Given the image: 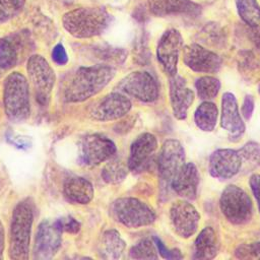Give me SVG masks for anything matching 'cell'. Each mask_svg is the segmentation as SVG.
Here are the masks:
<instances>
[{"label":"cell","mask_w":260,"mask_h":260,"mask_svg":"<svg viewBox=\"0 0 260 260\" xmlns=\"http://www.w3.org/2000/svg\"><path fill=\"white\" fill-rule=\"evenodd\" d=\"M114 67L96 64L76 69L67 79L62 89L66 103H81L99 93L114 78Z\"/></svg>","instance_id":"cell-1"},{"label":"cell","mask_w":260,"mask_h":260,"mask_svg":"<svg viewBox=\"0 0 260 260\" xmlns=\"http://www.w3.org/2000/svg\"><path fill=\"white\" fill-rule=\"evenodd\" d=\"M34 213L35 206L30 198L19 201L12 211L9 232V258L12 260L29 258Z\"/></svg>","instance_id":"cell-2"},{"label":"cell","mask_w":260,"mask_h":260,"mask_svg":"<svg viewBox=\"0 0 260 260\" xmlns=\"http://www.w3.org/2000/svg\"><path fill=\"white\" fill-rule=\"evenodd\" d=\"M112 21L105 7H80L62 16L65 30L77 39H88L103 34Z\"/></svg>","instance_id":"cell-3"},{"label":"cell","mask_w":260,"mask_h":260,"mask_svg":"<svg viewBox=\"0 0 260 260\" xmlns=\"http://www.w3.org/2000/svg\"><path fill=\"white\" fill-rule=\"evenodd\" d=\"M3 104L5 114L10 121L20 123L29 118V86L25 76L20 72H12L5 78Z\"/></svg>","instance_id":"cell-4"},{"label":"cell","mask_w":260,"mask_h":260,"mask_svg":"<svg viewBox=\"0 0 260 260\" xmlns=\"http://www.w3.org/2000/svg\"><path fill=\"white\" fill-rule=\"evenodd\" d=\"M111 214L116 221L129 229L149 225L155 220L154 210L134 197L116 199L111 205Z\"/></svg>","instance_id":"cell-5"},{"label":"cell","mask_w":260,"mask_h":260,"mask_svg":"<svg viewBox=\"0 0 260 260\" xmlns=\"http://www.w3.org/2000/svg\"><path fill=\"white\" fill-rule=\"evenodd\" d=\"M219 207L224 217L233 224H246L252 218V200L239 186L229 185L223 189L219 198Z\"/></svg>","instance_id":"cell-6"},{"label":"cell","mask_w":260,"mask_h":260,"mask_svg":"<svg viewBox=\"0 0 260 260\" xmlns=\"http://www.w3.org/2000/svg\"><path fill=\"white\" fill-rule=\"evenodd\" d=\"M28 77L32 83L37 103L42 107L50 104L56 76L48 61L41 55L29 57L26 65Z\"/></svg>","instance_id":"cell-7"},{"label":"cell","mask_w":260,"mask_h":260,"mask_svg":"<svg viewBox=\"0 0 260 260\" xmlns=\"http://www.w3.org/2000/svg\"><path fill=\"white\" fill-rule=\"evenodd\" d=\"M185 165V150L177 139H168L161 145L157 156V173L161 189L168 192L177 174Z\"/></svg>","instance_id":"cell-8"},{"label":"cell","mask_w":260,"mask_h":260,"mask_svg":"<svg viewBox=\"0 0 260 260\" xmlns=\"http://www.w3.org/2000/svg\"><path fill=\"white\" fill-rule=\"evenodd\" d=\"M114 89L143 103H152L158 98L157 82L146 71L129 73L118 82Z\"/></svg>","instance_id":"cell-9"},{"label":"cell","mask_w":260,"mask_h":260,"mask_svg":"<svg viewBox=\"0 0 260 260\" xmlns=\"http://www.w3.org/2000/svg\"><path fill=\"white\" fill-rule=\"evenodd\" d=\"M80 164L85 166H98L115 155L116 144L103 134H89L81 139L79 146Z\"/></svg>","instance_id":"cell-10"},{"label":"cell","mask_w":260,"mask_h":260,"mask_svg":"<svg viewBox=\"0 0 260 260\" xmlns=\"http://www.w3.org/2000/svg\"><path fill=\"white\" fill-rule=\"evenodd\" d=\"M62 230L57 221L43 220L37 229L34 240V259L49 260L59 251L62 243Z\"/></svg>","instance_id":"cell-11"},{"label":"cell","mask_w":260,"mask_h":260,"mask_svg":"<svg viewBox=\"0 0 260 260\" xmlns=\"http://www.w3.org/2000/svg\"><path fill=\"white\" fill-rule=\"evenodd\" d=\"M132 104L129 98L118 91L113 90L98 102L89 109V117L95 121L106 122L118 120L126 116L131 110Z\"/></svg>","instance_id":"cell-12"},{"label":"cell","mask_w":260,"mask_h":260,"mask_svg":"<svg viewBox=\"0 0 260 260\" xmlns=\"http://www.w3.org/2000/svg\"><path fill=\"white\" fill-rule=\"evenodd\" d=\"M182 47L183 38L176 28L167 29L158 40L156 57L164 71L169 76L177 74L179 55Z\"/></svg>","instance_id":"cell-13"},{"label":"cell","mask_w":260,"mask_h":260,"mask_svg":"<svg viewBox=\"0 0 260 260\" xmlns=\"http://www.w3.org/2000/svg\"><path fill=\"white\" fill-rule=\"evenodd\" d=\"M170 219L174 232L180 238L188 239L196 233L200 214L190 202L177 200L171 205Z\"/></svg>","instance_id":"cell-14"},{"label":"cell","mask_w":260,"mask_h":260,"mask_svg":"<svg viewBox=\"0 0 260 260\" xmlns=\"http://www.w3.org/2000/svg\"><path fill=\"white\" fill-rule=\"evenodd\" d=\"M156 148L157 140L153 134L145 132L138 135L130 146L127 161L128 170L133 174H140L146 171L151 164Z\"/></svg>","instance_id":"cell-15"},{"label":"cell","mask_w":260,"mask_h":260,"mask_svg":"<svg viewBox=\"0 0 260 260\" xmlns=\"http://www.w3.org/2000/svg\"><path fill=\"white\" fill-rule=\"evenodd\" d=\"M183 61L191 70L202 73H216L222 64L216 53L195 43L183 48Z\"/></svg>","instance_id":"cell-16"},{"label":"cell","mask_w":260,"mask_h":260,"mask_svg":"<svg viewBox=\"0 0 260 260\" xmlns=\"http://www.w3.org/2000/svg\"><path fill=\"white\" fill-rule=\"evenodd\" d=\"M241 166L242 162L238 150L219 148L211 153L208 170L213 178L228 180L241 171Z\"/></svg>","instance_id":"cell-17"},{"label":"cell","mask_w":260,"mask_h":260,"mask_svg":"<svg viewBox=\"0 0 260 260\" xmlns=\"http://www.w3.org/2000/svg\"><path fill=\"white\" fill-rule=\"evenodd\" d=\"M220 126L229 132L232 141H238L245 132V124L240 115L236 96L232 92H224L222 95Z\"/></svg>","instance_id":"cell-18"},{"label":"cell","mask_w":260,"mask_h":260,"mask_svg":"<svg viewBox=\"0 0 260 260\" xmlns=\"http://www.w3.org/2000/svg\"><path fill=\"white\" fill-rule=\"evenodd\" d=\"M193 101L194 91L187 86L185 78L178 74L170 76V103L174 117L185 120Z\"/></svg>","instance_id":"cell-19"},{"label":"cell","mask_w":260,"mask_h":260,"mask_svg":"<svg viewBox=\"0 0 260 260\" xmlns=\"http://www.w3.org/2000/svg\"><path fill=\"white\" fill-rule=\"evenodd\" d=\"M149 12L155 16L189 15L197 16L201 7L191 0H148Z\"/></svg>","instance_id":"cell-20"},{"label":"cell","mask_w":260,"mask_h":260,"mask_svg":"<svg viewBox=\"0 0 260 260\" xmlns=\"http://www.w3.org/2000/svg\"><path fill=\"white\" fill-rule=\"evenodd\" d=\"M199 184V173L193 162H187L177 174L171 184V190L177 195L188 200H194L197 197Z\"/></svg>","instance_id":"cell-21"},{"label":"cell","mask_w":260,"mask_h":260,"mask_svg":"<svg viewBox=\"0 0 260 260\" xmlns=\"http://www.w3.org/2000/svg\"><path fill=\"white\" fill-rule=\"evenodd\" d=\"M92 184L82 177H70L63 185V195L67 201L74 204H87L93 198Z\"/></svg>","instance_id":"cell-22"},{"label":"cell","mask_w":260,"mask_h":260,"mask_svg":"<svg viewBox=\"0 0 260 260\" xmlns=\"http://www.w3.org/2000/svg\"><path fill=\"white\" fill-rule=\"evenodd\" d=\"M218 240L211 226L204 228L197 236L193 247V259H213L218 252Z\"/></svg>","instance_id":"cell-23"},{"label":"cell","mask_w":260,"mask_h":260,"mask_svg":"<svg viewBox=\"0 0 260 260\" xmlns=\"http://www.w3.org/2000/svg\"><path fill=\"white\" fill-rule=\"evenodd\" d=\"M125 247V241L121 238L120 233L111 229L103 233L99 243V253L104 259L115 260L122 256Z\"/></svg>","instance_id":"cell-24"},{"label":"cell","mask_w":260,"mask_h":260,"mask_svg":"<svg viewBox=\"0 0 260 260\" xmlns=\"http://www.w3.org/2000/svg\"><path fill=\"white\" fill-rule=\"evenodd\" d=\"M218 116V110L215 104L204 101L200 104L195 113H194V121L196 126L205 132H211L216 125Z\"/></svg>","instance_id":"cell-25"},{"label":"cell","mask_w":260,"mask_h":260,"mask_svg":"<svg viewBox=\"0 0 260 260\" xmlns=\"http://www.w3.org/2000/svg\"><path fill=\"white\" fill-rule=\"evenodd\" d=\"M19 59L17 45L8 39H0V77L13 68Z\"/></svg>","instance_id":"cell-26"},{"label":"cell","mask_w":260,"mask_h":260,"mask_svg":"<svg viewBox=\"0 0 260 260\" xmlns=\"http://www.w3.org/2000/svg\"><path fill=\"white\" fill-rule=\"evenodd\" d=\"M241 157V171L251 172L260 167V144L249 141L238 149Z\"/></svg>","instance_id":"cell-27"},{"label":"cell","mask_w":260,"mask_h":260,"mask_svg":"<svg viewBox=\"0 0 260 260\" xmlns=\"http://www.w3.org/2000/svg\"><path fill=\"white\" fill-rule=\"evenodd\" d=\"M239 16L248 26L260 25V6L256 0H235Z\"/></svg>","instance_id":"cell-28"},{"label":"cell","mask_w":260,"mask_h":260,"mask_svg":"<svg viewBox=\"0 0 260 260\" xmlns=\"http://www.w3.org/2000/svg\"><path fill=\"white\" fill-rule=\"evenodd\" d=\"M127 54L125 49L111 46H102L94 49V56L101 61L99 64H105L112 67L123 64L127 58Z\"/></svg>","instance_id":"cell-29"},{"label":"cell","mask_w":260,"mask_h":260,"mask_svg":"<svg viewBox=\"0 0 260 260\" xmlns=\"http://www.w3.org/2000/svg\"><path fill=\"white\" fill-rule=\"evenodd\" d=\"M128 174V166L120 158H113L102 170V178L108 184H119Z\"/></svg>","instance_id":"cell-30"},{"label":"cell","mask_w":260,"mask_h":260,"mask_svg":"<svg viewBox=\"0 0 260 260\" xmlns=\"http://www.w3.org/2000/svg\"><path fill=\"white\" fill-rule=\"evenodd\" d=\"M199 40L212 47H222L226 42V35L221 26L216 23H208L199 34Z\"/></svg>","instance_id":"cell-31"},{"label":"cell","mask_w":260,"mask_h":260,"mask_svg":"<svg viewBox=\"0 0 260 260\" xmlns=\"http://www.w3.org/2000/svg\"><path fill=\"white\" fill-rule=\"evenodd\" d=\"M195 87L200 100L210 101L217 95L220 89V81L213 76H202L196 80Z\"/></svg>","instance_id":"cell-32"},{"label":"cell","mask_w":260,"mask_h":260,"mask_svg":"<svg viewBox=\"0 0 260 260\" xmlns=\"http://www.w3.org/2000/svg\"><path fill=\"white\" fill-rule=\"evenodd\" d=\"M129 257L140 260L157 259L158 254L154 242H152L150 239H142L130 248Z\"/></svg>","instance_id":"cell-33"},{"label":"cell","mask_w":260,"mask_h":260,"mask_svg":"<svg viewBox=\"0 0 260 260\" xmlns=\"http://www.w3.org/2000/svg\"><path fill=\"white\" fill-rule=\"evenodd\" d=\"M259 62L251 51H241L238 55L239 71L246 76H252L259 69Z\"/></svg>","instance_id":"cell-34"},{"label":"cell","mask_w":260,"mask_h":260,"mask_svg":"<svg viewBox=\"0 0 260 260\" xmlns=\"http://www.w3.org/2000/svg\"><path fill=\"white\" fill-rule=\"evenodd\" d=\"M25 4V0H0V23L18 14Z\"/></svg>","instance_id":"cell-35"},{"label":"cell","mask_w":260,"mask_h":260,"mask_svg":"<svg viewBox=\"0 0 260 260\" xmlns=\"http://www.w3.org/2000/svg\"><path fill=\"white\" fill-rule=\"evenodd\" d=\"M235 256L239 259L260 258V242L240 245L235 251Z\"/></svg>","instance_id":"cell-36"},{"label":"cell","mask_w":260,"mask_h":260,"mask_svg":"<svg viewBox=\"0 0 260 260\" xmlns=\"http://www.w3.org/2000/svg\"><path fill=\"white\" fill-rule=\"evenodd\" d=\"M153 242L155 244L157 253L162 258L171 259V260H176V259H182L183 258V255L181 254L180 250H178V249H168L159 238L153 237Z\"/></svg>","instance_id":"cell-37"},{"label":"cell","mask_w":260,"mask_h":260,"mask_svg":"<svg viewBox=\"0 0 260 260\" xmlns=\"http://www.w3.org/2000/svg\"><path fill=\"white\" fill-rule=\"evenodd\" d=\"M58 225L62 230V232H66L69 234H76L80 230V223L72 216H66L63 218H58Z\"/></svg>","instance_id":"cell-38"},{"label":"cell","mask_w":260,"mask_h":260,"mask_svg":"<svg viewBox=\"0 0 260 260\" xmlns=\"http://www.w3.org/2000/svg\"><path fill=\"white\" fill-rule=\"evenodd\" d=\"M52 59L53 61L59 65H65L68 62V55L67 52L65 50V48L63 47L62 44H57L52 51Z\"/></svg>","instance_id":"cell-39"},{"label":"cell","mask_w":260,"mask_h":260,"mask_svg":"<svg viewBox=\"0 0 260 260\" xmlns=\"http://www.w3.org/2000/svg\"><path fill=\"white\" fill-rule=\"evenodd\" d=\"M254 106H255V101L252 94H246L242 108H241V113L243 115V117L246 120H250L253 111H254Z\"/></svg>","instance_id":"cell-40"},{"label":"cell","mask_w":260,"mask_h":260,"mask_svg":"<svg viewBox=\"0 0 260 260\" xmlns=\"http://www.w3.org/2000/svg\"><path fill=\"white\" fill-rule=\"evenodd\" d=\"M249 184L252 190V193L257 201L258 209L260 212V175L259 174H253L249 179Z\"/></svg>","instance_id":"cell-41"},{"label":"cell","mask_w":260,"mask_h":260,"mask_svg":"<svg viewBox=\"0 0 260 260\" xmlns=\"http://www.w3.org/2000/svg\"><path fill=\"white\" fill-rule=\"evenodd\" d=\"M248 37L257 51L260 53V27L259 26H249Z\"/></svg>","instance_id":"cell-42"},{"label":"cell","mask_w":260,"mask_h":260,"mask_svg":"<svg viewBox=\"0 0 260 260\" xmlns=\"http://www.w3.org/2000/svg\"><path fill=\"white\" fill-rule=\"evenodd\" d=\"M5 248V231L2 221L0 220V260L3 259V252Z\"/></svg>","instance_id":"cell-43"},{"label":"cell","mask_w":260,"mask_h":260,"mask_svg":"<svg viewBox=\"0 0 260 260\" xmlns=\"http://www.w3.org/2000/svg\"><path fill=\"white\" fill-rule=\"evenodd\" d=\"M258 91H259V93H260V85H259V87H258Z\"/></svg>","instance_id":"cell-44"}]
</instances>
